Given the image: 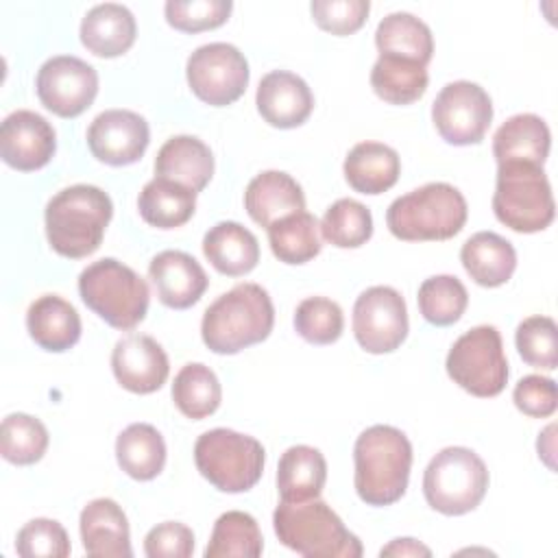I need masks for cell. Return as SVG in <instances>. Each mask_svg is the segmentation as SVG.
<instances>
[{
	"mask_svg": "<svg viewBox=\"0 0 558 558\" xmlns=\"http://www.w3.org/2000/svg\"><path fill=\"white\" fill-rule=\"evenodd\" d=\"M111 216L113 203L105 190L87 183L63 187L44 211L48 244L61 257H87L98 251Z\"/></svg>",
	"mask_w": 558,
	"mask_h": 558,
	"instance_id": "6da1fadb",
	"label": "cell"
},
{
	"mask_svg": "<svg viewBox=\"0 0 558 558\" xmlns=\"http://www.w3.org/2000/svg\"><path fill=\"white\" fill-rule=\"evenodd\" d=\"M355 493L368 506H390L408 488L412 469V445L392 425L366 427L353 447Z\"/></svg>",
	"mask_w": 558,
	"mask_h": 558,
	"instance_id": "7a4b0ae2",
	"label": "cell"
},
{
	"mask_svg": "<svg viewBox=\"0 0 558 558\" xmlns=\"http://www.w3.org/2000/svg\"><path fill=\"white\" fill-rule=\"evenodd\" d=\"M275 325L270 294L259 283H238L203 314L201 338L218 355H233L266 340Z\"/></svg>",
	"mask_w": 558,
	"mask_h": 558,
	"instance_id": "3957f363",
	"label": "cell"
},
{
	"mask_svg": "<svg viewBox=\"0 0 558 558\" xmlns=\"http://www.w3.org/2000/svg\"><path fill=\"white\" fill-rule=\"evenodd\" d=\"M466 216L462 192L434 181L395 198L386 211V225L395 238L405 242H440L458 235Z\"/></svg>",
	"mask_w": 558,
	"mask_h": 558,
	"instance_id": "277c9868",
	"label": "cell"
},
{
	"mask_svg": "<svg viewBox=\"0 0 558 558\" xmlns=\"http://www.w3.org/2000/svg\"><path fill=\"white\" fill-rule=\"evenodd\" d=\"M277 538L305 558H360L362 543L320 499L281 501L272 512Z\"/></svg>",
	"mask_w": 558,
	"mask_h": 558,
	"instance_id": "5b68a950",
	"label": "cell"
},
{
	"mask_svg": "<svg viewBox=\"0 0 558 558\" xmlns=\"http://www.w3.org/2000/svg\"><path fill=\"white\" fill-rule=\"evenodd\" d=\"M78 294L94 314L122 331L146 318L150 301L146 281L113 257L98 259L78 275Z\"/></svg>",
	"mask_w": 558,
	"mask_h": 558,
	"instance_id": "8992f818",
	"label": "cell"
},
{
	"mask_svg": "<svg viewBox=\"0 0 558 558\" xmlns=\"http://www.w3.org/2000/svg\"><path fill=\"white\" fill-rule=\"evenodd\" d=\"M194 462L198 473L218 490L246 493L264 473L266 451L248 434L216 427L196 438Z\"/></svg>",
	"mask_w": 558,
	"mask_h": 558,
	"instance_id": "52a82bcc",
	"label": "cell"
},
{
	"mask_svg": "<svg viewBox=\"0 0 558 558\" xmlns=\"http://www.w3.org/2000/svg\"><path fill=\"white\" fill-rule=\"evenodd\" d=\"M493 211L517 233H536L551 225L556 205L543 166L497 163Z\"/></svg>",
	"mask_w": 558,
	"mask_h": 558,
	"instance_id": "ba28073f",
	"label": "cell"
},
{
	"mask_svg": "<svg viewBox=\"0 0 558 558\" xmlns=\"http://www.w3.org/2000/svg\"><path fill=\"white\" fill-rule=\"evenodd\" d=\"M488 488V469L469 447H445L423 473V495L429 508L458 517L475 510Z\"/></svg>",
	"mask_w": 558,
	"mask_h": 558,
	"instance_id": "9c48e42d",
	"label": "cell"
},
{
	"mask_svg": "<svg viewBox=\"0 0 558 558\" xmlns=\"http://www.w3.org/2000/svg\"><path fill=\"white\" fill-rule=\"evenodd\" d=\"M445 368L473 397H497L508 384V360L497 327L477 325L462 333L451 344Z\"/></svg>",
	"mask_w": 558,
	"mask_h": 558,
	"instance_id": "30bf717a",
	"label": "cell"
},
{
	"mask_svg": "<svg viewBox=\"0 0 558 558\" xmlns=\"http://www.w3.org/2000/svg\"><path fill=\"white\" fill-rule=\"evenodd\" d=\"M185 76L198 100L227 107L246 92L251 70L246 57L233 44L211 41L187 57Z\"/></svg>",
	"mask_w": 558,
	"mask_h": 558,
	"instance_id": "8fae6325",
	"label": "cell"
},
{
	"mask_svg": "<svg viewBox=\"0 0 558 558\" xmlns=\"http://www.w3.org/2000/svg\"><path fill=\"white\" fill-rule=\"evenodd\" d=\"M432 120L447 144H480L493 120L490 96L471 81L447 83L432 105Z\"/></svg>",
	"mask_w": 558,
	"mask_h": 558,
	"instance_id": "7c38bea8",
	"label": "cell"
},
{
	"mask_svg": "<svg viewBox=\"0 0 558 558\" xmlns=\"http://www.w3.org/2000/svg\"><path fill=\"white\" fill-rule=\"evenodd\" d=\"M353 336L357 344L375 355L401 347L408 336V307L390 286L366 288L353 305Z\"/></svg>",
	"mask_w": 558,
	"mask_h": 558,
	"instance_id": "4fadbf2b",
	"label": "cell"
},
{
	"mask_svg": "<svg viewBox=\"0 0 558 558\" xmlns=\"http://www.w3.org/2000/svg\"><path fill=\"white\" fill-rule=\"evenodd\" d=\"M35 89L48 111L59 118H76L98 94V72L78 57L57 54L41 63Z\"/></svg>",
	"mask_w": 558,
	"mask_h": 558,
	"instance_id": "5bb4252c",
	"label": "cell"
},
{
	"mask_svg": "<svg viewBox=\"0 0 558 558\" xmlns=\"http://www.w3.org/2000/svg\"><path fill=\"white\" fill-rule=\"evenodd\" d=\"M150 142V129L144 116L129 109H107L98 113L87 129L92 155L109 166H129L142 159Z\"/></svg>",
	"mask_w": 558,
	"mask_h": 558,
	"instance_id": "9a60e30c",
	"label": "cell"
},
{
	"mask_svg": "<svg viewBox=\"0 0 558 558\" xmlns=\"http://www.w3.org/2000/svg\"><path fill=\"white\" fill-rule=\"evenodd\" d=\"M54 150L57 133L44 116L17 109L2 120L0 157L7 166L20 172L39 170L54 157Z\"/></svg>",
	"mask_w": 558,
	"mask_h": 558,
	"instance_id": "2e32d148",
	"label": "cell"
},
{
	"mask_svg": "<svg viewBox=\"0 0 558 558\" xmlns=\"http://www.w3.org/2000/svg\"><path fill=\"white\" fill-rule=\"evenodd\" d=\"M111 371L124 390L150 395L166 384L170 362L155 338L129 333L120 338L111 351Z\"/></svg>",
	"mask_w": 558,
	"mask_h": 558,
	"instance_id": "e0dca14e",
	"label": "cell"
},
{
	"mask_svg": "<svg viewBox=\"0 0 558 558\" xmlns=\"http://www.w3.org/2000/svg\"><path fill=\"white\" fill-rule=\"evenodd\" d=\"M148 277L159 301L172 310H187L201 301L209 279L203 266L183 251H161L148 264Z\"/></svg>",
	"mask_w": 558,
	"mask_h": 558,
	"instance_id": "ac0fdd59",
	"label": "cell"
},
{
	"mask_svg": "<svg viewBox=\"0 0 558 558\" xmlns=\"http://www.w3.org/2000/svg\"><path fill=\"white\" fill-rule=\"evenodd\" d=\"M255 105L259 116L270 126L294 129L310 118L314 109V96L301 76L288 70H272L262 76Z\"/></svg>",
	"mask_w": 558,
	"mask_h": 558,
	"instance_id": "d6986e66",
	"label": "cell"
},
{
	"mask_svg": "<svg viewBox=\"0 0 558 558\" xmlns=\"http://www.w3.org/2000/svg\"><path fill=\"white\" fill-rule=\"evenodd\" d=\"M78 530L87 556L129 558L133 554L129 519L109 497H98L81 510Z\"/></svg>",
	"mask_w": 558,
	"mask_h": 558,
	"instance_id": "ffe728a7",
	"label": "cell"
},
{
	"mask_svg": "<svg viewBox=\"0 0 558 558\" xmlns=\"http://www.w3.org/2000/svg\"><path fill=\"white\" fill-rule=\"evenodd\" d=\"M244 209L259 227L305 209V194L301 185L281 170H266L253 177L244 192Z\"/></svg>",
	"mask_w": 558,
	"mask_h": 558,
	"instance_id": "44dd1931",
	"label": "cell"
},
{
	"mask_svg": "<svg viewBox=\"0 0 558 558\" xmlns=\"http://www.w3.org/2000/svg\"><path fill=\"white\" fill-rule=\"evenodd\" d=\"M81 44L96 57L113 59L124 54L137 35L133 13L118 2L92 7L81 22Z\"/></svg>",
	"mask_w": 558,
	"mask_h": 558,
	"instance_id": "7402d4cb",
	"label": "cell"
},
{
	"mask_svg": "<svg viewBox=\"0 0 558 558\" xmlns=\"http://www.w3.org/2000/svg\"><path fill=\"white\" fill-rule=\"evenodd\" d=\"M551 146L547 122L534 113L508 118L493 135V155L497 163L543 166Z\"/></svg>",
	"mask_w": 558,
	"mask_h": 558,
	"instance_id": "603a6c76",
	"label": "cell"
},
{
	"mask_svg": "<svg viewBox=\"0 0 558 558\" xmlns=\"http://www.w3.org/2000/svg\"><path fill=\"white\" fill-rule=\"evenodd\" d=\"M26 329L44 351L61 353L78 342L81 316L70 301L57 294H44L28 305Z\"/></svg>",
	"mask_w": 558,
	"mask_h": 558,
	"instance_id": "cb8c5ba5",
	"label": "cell"
},
{
	"mask_svg": "<svg viewBox=\"0 0 558 558\" xmlns=\"http://www.w3.org/2000/svg\"><path fill=\"white\" fill-rule=\"evenodd\" d=\"M214 174V155L209 146L194 135L170 137L155 157V177L177 181L196 194L205 190Z\"/></svg>",
	"mask_w": 558,
	"mask_h": 558,
	"instance_id": "d4e9b609",
	"label": "cell"
},
{
	"mask_svg": "<svg viewBox=\"0 0 558 558\" xmlns=\"http://www.w3.org/2000/svg\"><path fill=\"white\" fill-rule=\"evenodd\" d=\"M342 172L355 192L375 196L397 183L401 174V159L388 144L360 142L347 153Z\"/></svg>",
	"mask_w": 558,
	"mask_h": 558,
	"instance_id": "484cf974",
	"label": "cell"
},
{
	"mask_svg": "<svg viewBox=\"0 0 558 558\" xmlns=\"http://www.w3.org/2000/svg\"><path fill=\"white\" fill-rule=\"evenodd\" d=\"M460 262L477 286L497 288L512 277L517 268V251L499 233L477 231L462 244Z\"/></svg>",
	"mask_w": 558,
	"mask_h": 558,
	"instance_id": "4316f807",
	"label": "cell"
},
{
	"mask_svg": "<svg viewBox=\"0 0 558 558\" xmlns=\"http://www.w3.org/2000/svg\"><path fill=\"white\" fill-rule=\"evenodd\" d=\"M203 253L209 264L227 277H242L259 262L257 238L233 220H222L205 233Z\"/></svg>",
	"mask_w": 558,
	"mask_h": 558,
	"instance_id": "83f0119b",
	"label": "cell"
},
{
	"mask_svg": "<svg viewBox=\"0 0 558 558\" xmlns=\"http://www.w3.org/2000/svg\"><path fill=\"white\" fill-rule=\"evenodd\" d=\"M327 480L325 456L310 445L288 447L277 466V490L281 501L301 504L318 499Z\"/></svg>",
	"mask_w": 558,
	"mask_h": 558,
	"instance_id": "f1b7e54d",
	"label": "cell"
},
{
	"mask_svg": "<svg viewBox=\"0 0 558 558\" xmlns=\"http://www.w3.org/2000/svg\"><path fill=\"white\" fill-rule=\"evenodd\" d=\"M137 209L146 225L157 229H174L194 216L196 192L177 181L155 177L142 187Z\"/></svg>",
	"mask_w": 558,
	"mask_h": 558,
	"instance_id": "f546056e",
	"label": "cell"
},
{
	"mask_svg": "<svg viewBox=\"0 0 558 558\" xmlns=\"http://www.w3.org/2000/svg\"><path fill=\"white\" fill-rule=\"evenodd\" d=\"M379 54L401 57L427 68L434 54V37L429 26L408 11L388 13L375 31Z\"/></svg>",
	"mask_w": 558,
	"mask_h": 558,
	"instance_id": "4dcf8cb0",
	"label": "cell"
},
{
	"mask_svg": "<svg viewBox=\"0 0 558 558\" xmlns=\"http://www.w3.org/2000/svg\"><path fill=\"white\" fill-rule=\"evenodd\" d=\"M116 460L129 477L148 482L163 471V436L150 423H131L116 438Z\"/></svg>",
	"mask_w": 558,
	"mask_h": 558,
	"instance_id": "1f68e13d",
	"label": "cell"
},
{
	"mask_svg": "<svg viewBox=\"0 0 558 558\" xmlns=\"http://www.w3.org/2000/svg\"><path fill=\"white\" fill-rule=\"evenodd\" d=\"M427 68L390 54H379L371 70L373 92L390 105H410L427 89Z\"/></svg>",
	"mask_w": 558,
	"mask_h": 558,
	"instance_id": "d6a6232c",
	"label": "cell"
},
{
	"mask_svg": "<svg viewBox=\"0 0 558 558\" xmlns=\"http://www.w3.org/2000/svg\"><path fill=\"white\" fill-rule=\"evenodd\" d=\"M272 255L283 264H305L323 248L320 225L310 211H294L268 227Z\"/></svg>",
	"mask_w": 558,
	"mask_h": 558,
	"instance_id": "836d02e7",
	"label": "cell"
},
{
	"mask_svg": "<svg viewBox=\"0 0 558 558\" xmlns=\"http://www.w3.org/2000/svg\"><path fill=\"white\" fill-rule=\"evenodd\" d=\"M172 401L177 410L192 421L211 416L222 401V388L216 373L201 362L181 366L172 381Z\"/></svg>",
	"mask_w": 558,
	"mask_h": 558,
	"instance_id": "e575fe53",
	"label": "cell"
},
{
	"mask_svg": "<svg viewBox=\"0 0 558 558\" xmlns=\"http://www.w3.org/2000/svg\"><path fill=\"white\" fill-rule=\"evenodd\" d=\"M262 551L264 538L257 521L248 512L229 510L216 519L209 543L205 547V558H257Z\"/></svg>",
	"mask_w": 558,
	"mask_h": 558,
	"instance_id": "d590c367",
	"label": "cell"
},
{
	"mask_svg": "<svg viewBox=\"0 0 558 558\" xmlns=\"http://www.w3.org/2000/svg\"><path fill=\"white\" fill-rule=\"evenodd\" d=\"M46 425L24 412L7 414L0 429V453L11 464H35L44 458L48 449Z\"/></svg>",
	"mask_w": 558,
	"mask_h": 558,
	"instance_id": "8d00e7d4",
	"label": "cell"
},
{
	"mask_svg": "<svg viewBox=\"0 0 558 558\" xmlns=\"http://www.w3.org/2000/svg\"><path fill=\"white\" fill-rule=\"evenodd\" d=\"M418 312L436 327L453 325L462 318L469 305L464 283L453 275H434L418 286Z\"/></svg>",
	"mask_w": 558,
	"mask_h": 558,
	"instance_id": "74e56055",
	"label": "cell"
},
{
	"mask_svg": "<svg viewBox=\"0 0 558 558\" xmlns=\"http://www.w3.org/2000/svg\"><path fill=\"white\" fill-rule=\"evenodd\" d=\"M320 235L338 248H357L373 235V216L355 198H338L320 220Z\"/></svg>",
	"mask_w": 558,
	"mask_h": 558,
	"instance_id": "f35d334b",
	"label": "cell"
},
{
	"mask_svg": "<svg viewBox=\"0 0 558 558\" xmlns=\"http://www.w3.org/2000/svg\"><path fill=\"white\" fill-rule=\"evenodd\" d=\"M294 329L310 344H331L342 336L344 316L336 301L307 296L294 310Z\"/></svg>",
	"mask_w": 558,
	"mask_h": 558,
	"instance_id": "ab89813d",
	"label": "cell"
},
{
	"mask_svg": "<svg viewBox=\"0 0 558 558\" xmlns=\"http://www.w3.org/2000/svg\"><path fill=\"white\" fill-rule=\"evenodd\" d=\"M514 344L525 364L554 371L558 366V327L549 316H530L519 323Z\"/></svg>",
	"mask_w": 558,
	"mask_h": 558,
	"instance_id": "60d3db41",
	"label": "cell"
},
{
	"mask_svg": "<svg viewBox=\"0 0 558 558\" xmlns=\"http://www.w3.org/2000/svg\"><path fill=\"white\" fill-rule=\"evenodd\" d=\"M231 0H170L163 7L166 22L183 33H201L218 28L231 15Z\"/></svg>",
	"mask_w": 558,
	"mask_h": 558,
	"instance_id": "b9f144b4",
	"label": "cell"
},
{
	"mask_svg": "<svg viewBox=\"0 0 558 558\" xmlns=\"http://www.w3.org/2000/svg\"><path fill=\"white\" fill-rule=\"evenodd\" d=\"M70 549L68 532L54 519H33L15 538V551L22 558H65L70 556Z\"/></svg>",
	"mask_w": 558,
	"mask_h": 558,
	"instance_id": "7bdbcfd3",
	"label": "cell"
},
{
	"mask_svg": "<svg viewBox=\"0 0 558 558\" xmlns=\"http://www.w3.org/2000/svg\"><path fill=\"white\" fill-rule=\"evenodd\" d=\"M310 11L318 28L342 37L362 28L371 4L368 0H314Z\"/></svg>",
	"mask_w": 558,
	"mask_h": 558,
	"instance_id": "ee69618b",
	"label": "cell"
},
{
	"mask_svg": "<svg viewBox=\"0 0 558 558\" xmlns=\"http://www.w3.org/2000/svg\"><path fill=\"white\" fill-rule=\"evenodd\" d=\"M512 401L523 414L532 418H547L558 408L556 381L543 375H527L514 386Z\"/></svg>",
	"mask_w": 558,
	"mask_h": 558,
	"instance_id": "f6af8a7d",
	"label": "cell"
},
{
	"mask_svg": "<svg viewBox=\"0 0 558 558\" xmlns=\"http://www.w3.org/2000/svg\"><path fill=\"white\" fill-rule=\"evenodd\" d=\"M192 551L194 532L179 521H163L144 538V554L148 558H190Z\"/></svg>",
	"mask_w": 558,
	"mask_h": 558,
	"instance_id": "bcb514c9",
	"label": "cell"
},
{
	"mask_svg": "<svg viewBox=\"0 0 558 558\" xmlns=\"http://www.w3.org/2000/svg\"><path fill=\"white\" fill-rule=\"evenodd\" d=\"M379 556H423V558H429L432 556V549L425 547L423 543L414 541V538H395L390 541L386 547L379 549Z\"/></svg>",
	"mask_w": 558,
	"mask_h": 558,
	"instance_id": "7dc6e473",
	"label": "cell"
},
{
	"mask_svg": "<svg viewBox=\"0 0 558 558\" xmlns=\"http://www.w3.org/2000/svg\"><path fill=\"white\" fill-rule=\"evenodd\" d=\"M551 434H554V425H549V427L538 436L541 440L536 442V447H538V458L543 456V460L547 462L549 469H554V462H551V458H549V456H554V436H551Z\"/></svg>",
	"mask_w": 558,
	"mask_h": 558,
	"instance_id": "c3c4849f",
	"label": "cell"
}]
</instances>
